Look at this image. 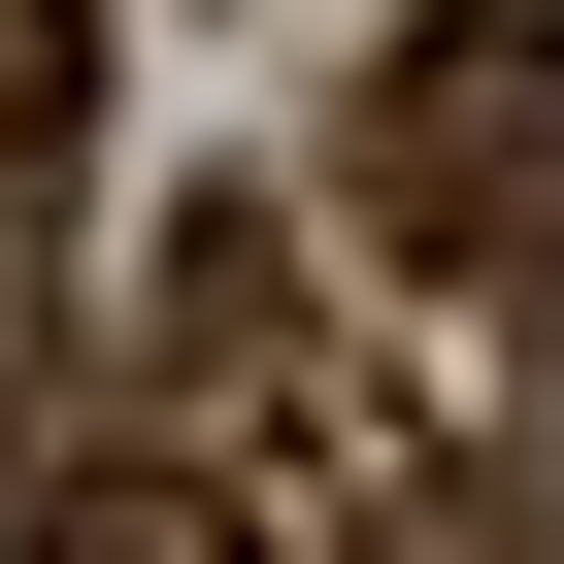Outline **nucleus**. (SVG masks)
I'll list each match as a JSON object with an SVG mask.
<instances>
[{
	"label": "nucleus",
	"mask_w": 564,
	"mask_h": 564,
	"mask_svg": "<svg viewBox=\"0 0 564 564\" xmlns=\"http://www.w3.org/2000/svg\"><path fill=\"white\" fill-rule=\"evenodd\" d=\"M67 133H100V0H0V199H67Z\"/></svg>",
	"instance_id": "3"
},
{
	"label": "nucleus",
	"mask_w": 564,
	"mask_h": 564,
	"mask_svg": "<svg viewBox=\"0 0 564 564\" xmlns=\"http://www.w3.org/2000/svg\"><path fill=\"white\" fill-rule=\"evenodd\" d=\"M333 199L432 265V300L564 333V0H399V34H366V133H333Z\"/></svg>",
	"instance_id": "1"
},
{
	"label": "nucleus",
	"mask_w": 564,
	"mask_h": 564,
	"mask_svg": "<svg viewBox=\"0 0 564 564\" xmlns=\"http://www.w3.org/2000/svg\"><path fill=\"white\" fill-rule=\"evenodd\" d=\"M399 564H564L531 498H465V465H399Z\"/></svg>",
	"instance_id": "4"
},
{
	"label": "nucleus",
	"mask_w": 564,
	"mask_h": 564,
	"mask_svg": "<svg viewBox=\"0 0 564 564\" xmlns=\"http://www.w3.org/2000/svg\"><path fill=\"white\" fill-rule=\"evenodd\" d=\"M0 465H34V199H0Z\"/></svg>",
	"instance_id": "5"
},
{
	"label": "nucleus",
	"mask_w": 564,
	"mask_h": 564,
	"mask_svg": "<svg viewBox=\"0 0 564 564\" xmlns=\"http://www.w3.org/2000/svg\"><path fill=\"white\" fill-rule=\"evenodd\" d=\"M265 465L232 432H34V564H232Z\"/></svg>",
	"instance_id": "2"
}]
</instances>
